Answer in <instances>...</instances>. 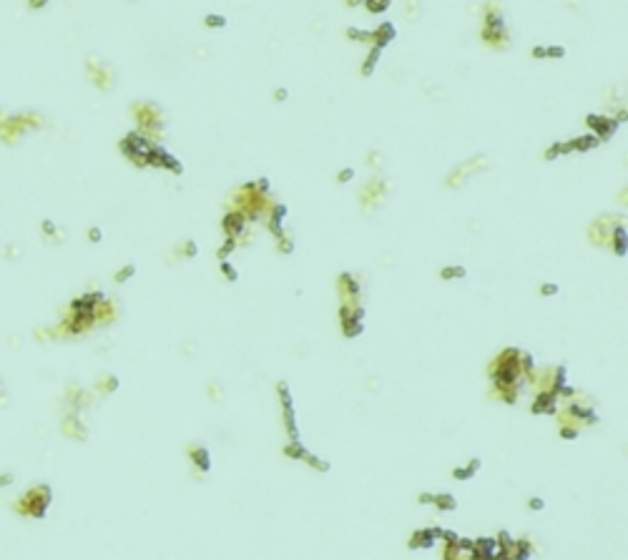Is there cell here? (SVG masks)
Returning a JSON list of instances; mask_svg holds the SVG:
<instances>
[{
	"instance_id": "1",
	"label": "cell",
	"mask_w": 628,
	"mask_h": 560,
	"mask_svg": "<svg viewBox=\"0 0 628 560\" xmlns=\"http://www.w3.org/2000/svg\"><path fill=\"white\" fill-rule=\"evenodd\" d=\"M48 505H50V487L38 482V485L28 487L21 498L10 500V510L21 518H43Z\"/></svg>"
},
{
	"instance_id": "2",
	"label": "cell",
	"mask_w": 628,
	"mask_h": 560,
	"mask_svg": "<svg viewBox=\"0 0 628 560\" xmlns=\"http://www.w3.org/2000/svg\"><path fill=\"white\" fill-rule=\"evenodd\" d=\"M586 124L593 128V136H598L601 141H606V138H610V136L616 133V128L621 126V121H618V118H606V116L590 113V116L586 118Z\"/></svg>"
},
{
	"instance_id": "3",
	"label": "cell",
	"mask_w": 628,
	"mask_h": 560,
	"mask_svg": "<svg viewBox=\"0 0 628 560\" xmlns=\"http://www.w3.org/2000/svg\"><path fill=\"white\" fill-rule=\"evenodd\" d=\"M395 33H397V30H395V25H392V23H382V25H379L375 33H372L375 48H379V50H382V48H385V45H387V43L395 38Z\"/></svg>"
},
{
	"instance_id": "4",
	"label": "cell",
	"mask_w": 628,
	"mask_h": 560,
	"mask_svg": "<svg viewBox=\"0 0 628 560\" xmlns=\"http://www.w3.org/2000/svg\"><path fill=\"white\" fill-rule=\"evenodd\" d=\"M63 435L71 437V440H83V437H85V427L81 425V419L68 417L65 422H63Z\"/></svg>"
},
{
	"instance_id": "5",
	"label": "cell",
	"mask_w": 628,
	"mask_h": 560,
	"mask_svg": "<svg viewBox=\"0 0 628 560\" xmlns=\"http://www.w3.org/2000/svg\"><path fill=\"white\" fill-rule=\"evenodd\" d=\"M598 144H601V138H598V136H593V133H586V136L573 138V141H570L573 151H590V148H596Z\"/></svg>"
},
{
	"instance_id": "6",
	"label": "cell",
	"mask_w": 628,
	"mask_h": 560,
	"mask_svg": "<svg viewBox=\"0 0 628 560\" xmlns=\"http://www.w3.org/2000/svg\"><path fill=\"white\" fill-rule=\"evenodd\" d=\"M224 226H226V231L234 236V234H239V231L244 229V216H241V214H229V216H226V224H224Z\"/></svg>"
},
{
	"instance_id": "7",
	"label": "cell",
	"mask_w": 628,
	"mask_h": 560,
	"mask_svg": "<svg viewBox=\"0 0 628 560\" xmlns=\"http://www.w3.org/2000/svg\"><path fill=\"white\" fill-rule=\"evenodd\" d=\"M379 56H382V50H379V48H372V50H370V56H367V63L362 65V76H372L375 65L379 63Z\"/></svg>"
},
{
	"instance_id": "8",
	"label": "cell",
	"mask_w": 628,
	"mask_h": 560,
	"mask_svg": "<svg viewBox=\"0 0 628 560\" xmlns=\"http://www.w3.org/2000/svg\"><path fill=\"white\" fill-rule=\"evenodd\" d=\"M347 36L355 38V41H370L372 38V30H359V28H350L347 30Z\"/></svg>"
},
{
	"instance_id": "9",
	"label": "cell",
	"mask_w": 628,
	"mask_h": 560,
	"mask_svg": "<svg viewBox=\"0 0 628 560\" xmlns=\"http://www.w3.org/2000/svg\"><path fill=\"white\" fill-rule=\"evenodd\" d=\"M563 56H565V48H561V45L543 48V58H563Z\"/></svg>"
},
{
	"instance_id": "10",
	"label": "cell",
	"mask_w": 628,
	"mask_h": 560,
	"mask_svg": "<svg viewBox=\"0 0 628 560\" xmlns=\"http://www.w3.org/2000/svg\"><path fill=\"white\" fill-rule=\"evenodd\" d=\"M206 25H209V28H224V25H226V18H224V15H214V13H211V15H206Z\"/></svg>"
},
{
	"instance_id": "11",
	"label": "cell",
	"mask_w": 628,
	"mask_h": 560,
	"mask_svg": "<svg viewBox=\"0 0 628 560\" xmlns=\"http://www.w3.org/2000/svg\"><path fill=\"white\" fill-rule=\"evenodd\" d=\"M367 8H370L372 13H382V10L390 8V0H379V3H377V0H367Z\"/></svg>"
},
{
	"instance_id": "12",
	"label": "cell",
	"mask_w": 628,
	"mask_h": 560,
	"mask_svg": "<svg viewBox=\"0 0 628 560\" xmlns=\"http://www.w3.org/2000/svg\"><path fill=\"white\" fill-rule=\"evenodd\" d=\"M13 482H15V472H10V470L0 472V487H10Z\"/></svg>"
},
{
	"instance_id": "13",
	"label": "cell",
	"mask_w": 628,
	"mask_h": 560,
	"mask_svg": "<svg viewBox=\"0 0 628 560\" xmlns=\"http://www.w3.org/2000/svg\"><path fill=\"white\" fill-rule=\"evenodd\" d=\"M355 176V168H344L342 173H339V181H350Z\"/></svg>"
},
{
	"instance_id": "14",
	"label": "cell",
	"mask_w": 628,
	"mask_h": 560,
	"mask_svg": "<svg viewBox=\"0 0 628 560\" xmlns=\"http://www.w3.org/2000/svg\"><path fill=\"white\" fill-rule=\"evenodd\" d=\"M131 274H133V267H126V269H124V271H121V274H118V276H116V279H118V282H124V279H128V276H131Z\"/></svg>"
},
{
	"instance_id": "15",
	"label": "cell",
	"mask_w": 628,
	"mask_h": 560,
	"mask_svg": "<svg viewBox=\"0 0 628 560\" xmlns=\"http://www.w3.org/2000/svg\"><path fill=\"white\" fill-rule=\"evenodd\" d=\"M18 254H21V251H18V247H13V244H10L8 249H5V256H8V259H15Z\"/></svg>"
},
{
	"instance_id": "16",
	"label": "cell",
	"mask_w": 628,
	"mask_h": 560,
	"mask_svg": "<svg viewBox=\"0 0 628 560\" xmlns=\"http://www.w3.org/2000/svg\"><path fill=\"white\" fill-rule=\"evenodd\" d=\"M88 239H91V241H98V239H101V231H98V229H88Z\"/></svg>"
},
{
	"instance_id": "17",
	"label": "cell",
	"mask_w": 628,
	"mask_h": 560,
	"mask_svg": "<svg viewBox=\"0 0 628 560\" xmlns=\"http://www.w3.org/2000/svg\"><path fill=\"white\" fill-rule=\"evenodd\" d=\"M5 387H3V379H0V405H5Z\"/></svg>"
},
{
	"instance_id": "18",
	"label": "cell",
	"mask_w": 628,
	"mask_h": 560,
	"mask_svg": "<svg viewBox=\"0 0 628 560\" xmlns=\"http://www.w3.org/2000/svg\"><path fill=\"white\" fill-rule=\"evenodd\" d=\"M41 5H45V0H30V8H41Z\"/></svg>"
},
{
	"instance_id": "19",
	"label": "cell",
	"mask_w": 628,
	"mask_h": 560,
	"mask_svg": "<svg viewBox=\"0 0 628 560\" xmlns=\"http://www.w3.org/2000/svg\"><path fill=\"white\" fill-rule=\"evenodd\" d=\"M276 98H279V101H284V98H287V91H284V88H279V91H276Z\"/></svg>"
}]
</instances>
